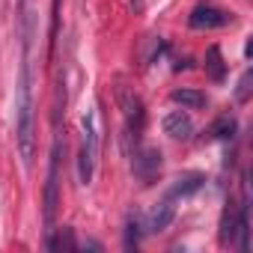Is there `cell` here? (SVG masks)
<instances>
[{"mask_svg":"<svg viewBox=\"0 0 253 253\" xmlns=\"http://www.w3.org/2000/svg\"><path fill=\"white\" fill-rule=\"evenodd\" d=\"M128 3H131V9H134V12H140V9L146 6V0H128Z\"/></svg>","mask_w":253,"mask_h":253,"instance_id":"e0dca14e","label":"cell"},{"mask_svg":"<svg viewBox=\"0 0 253 253\" xmlns=\"http://www.w3.org/2000/svg\"><path fill=\"white\" fill-rule=\"evenodd\" d=\"M48 250H78V241H75L72 229H69V226H63L57 238H54V235H48Z\"/></svg>","mask_w":253,"mask_h":253,"instance_id":"5bb4252c","label":"cell"},{"mask_svg":"<svg viewBox=\"0 0 253 253\" xmlns=\"http://www.w3.org/2000/svg\"><path fill=\"white\" fill-rule=\"evenodd\" d=\"M235 226H238V206L226 203L223 217H220V244H232L235 241Z\"/></svg>","mask_w":253,"mask_h":253,"instance_id":"30bf717a","label":"cell"},{"mask_svg":"<svg viewBox=\"0 0 253 253\" xmlns=\"http://www.w3.org/2000/svg\"><path fill=\"white\" fill-rule=\"evenodd\" d=\"M250 81H253V72L244 69V75H241V81H238V89H235V98H238V101H247V98H250Z\"/></svg>","mask_w":253,"mask_h":253,"instance_id":"2e32d148","label":"cell"},{"mask_svg":"<svg viewBox=\"0 0 253 253\" xmlns=\"http://www.w3.org/2000/svg\"><path fill=\"white\" fill-rule=\"evenodd\" d=\"M81 134H84V140H81V155H78V182H81V185H89L92 176H95L98 146H101V140H98V113H95V107H89V110L84 113V119H81Z\"/></svg>","mask_w":253,"mask_h":253,"instance_id":"7a4b0ae2","label":"cell"},{"mask_svg":"<svg viewBox=\"0 0 253 253\" xmlns=\"http://www.w3.org/2000/svg\"><path fill=\"white\" fill-rule=\"evenodd\" d=\"M170 101H173V104H182V107H188V110L206 107V95H203L200 89H173V92H170Z\"/></svg>","mask_w":253,"mask_h":253,"instance_id":"7c38bea8","label":"cell"},{"mask_svg":"<svg viewBox=\"0 0 253 253\" xmlns=\"http://www.w3.org/2000/svg\"><path fill=\"white\" fill-rule=\"evenodd\" d=\"M116 104H119L122 119H125V137L140 140V134L146 128V107H143L140 95L134 89H128L125 84H119L116 86Z\"/></svg>","mask_w":253,"mask_h":253,"instance_id":"277c9868","label":"cell"},{"mask_svg":"<svg viewBox=\"0 0 253 253\" xmlns=\"http://www.w3.org/2000/svg\"><path fill=\"white\" fill-rule=\"evenodd\" d=\"M164 134L173 140H188L194 134V119L185 110H170L164 116Z\"/></svg>","mask_w":253,"mask_h":253,"instance_id":"52a82bcc","label":"cell"},{"mask_svg":"<svg viewBox=\"0 0 253 253\" xmlns=\"http://www.w3.org/2000/svg\"><path fill=\"white\" fill-rule=\"evenodd\" d=\"M203 185H206V176H203V173H185V176L173 179L167 197H170V200H188V197H194Z\"/></svg>","mask_w":253,"mask_h":253,"instance_id":"ba28073f","label":"cell"},{"mask_svg":"<svg viewBox=\"0 0 253 253\" xmlns=\"http://www.w3.org/2000/svg\"><path fill=\"white\" fill-rule=\"evenodd\" d=\"M232 21V15L214 3H197L188 15V24L194 30H217V27H226Z\"/></svg>","mask_w":253,"mask_h":253,"instance_id":"8992f818","label":"cell"},{"mask_svg":"<svg viewBox=\"0 0 253 253\" xmlns=\"http://www.w3.org/2000/svg\"><path fill=\"white\" fill-rule=\"evenodd\" d=\"M66 149L63 134H54L51 143V158H48V179H45V200H42V217L48 232H54V220H57V209H60V155Z\"/></svg>","mask_w":253,"mask_h":253,"instance_id":"3957f363","label":"cell"},{"mask_svg":"<svg viewBox=\"0 0 253 253\" xmlns=\"http://www.w3.org/2000/svg\"><path fill=\"white\" fill-rule=\"evenodd\" d=\"M15 140L24 167H33L36 155V104H33V63H30V48H21V75H18V89H15Z\"/></svg>","mask_w":253,"mask_h":253,"instance_id":"6da1fadb","label":"cell"},{"mask_svg":"<svg viewBox=\"0 0 253 253\" xmlns=\"http://www.w3.org/2000/svg\"><path fill=\"white\" fill-rule=\"evenodd\" d=\"M235 128H238V122H235L232 116H217V119L209 125V137H214V140H226V137L235 134Z\"/></svg>","mask_w":253,"mask_h":253,"instance_id":"4fadbf2b","label":"cell"},{"mask_svg":"<svg viewBox=\"0 0 253 253\" xmlns=\"http://www.w3.org/2000/svg\"><path fill=\"white\" fill-rule=\"evenodd\" d=\"M137 244H140V217L128 214L125 217V250H131Z\"/></svg>","mask_w":253,"mask_h":253,"instance_id":"9a60e30c","label":"cell"},{"mask_svg":"<svg viewBox=\"0 0 253 253\" xmlns=\"http://www.w3.org/2000/svg\"><path fill=\"white\" fill-rule=\"evenodd\" d=\"M173 214H176V206H173L170 197H164V200L152 209L149 223H146V232H161V229H167V226L173 223Z\"/></svg>","mask_w":253,"mask_h":253,"instance_id":"9c48e42d","label":"cell"},{"mask_svg":"<svg viewBox=\"0 0 253 253\" xmlns=\"http://www.w3.org/2000/svg\"><path fill=\"white\" fill-rule=\"evenodd\" d=\"M161 164H164L161 149H155V146H134V152H131V170L140 179V185H155V179L161 173Z\"/></svg>","mask_w":253,"mask_h":253,"instance_id":"5b68a950","label":"cell"},{"mask_svg":"<svg viewBox=\"0 0 253 253\" xmlns=\"http://www.w3.org/2000/svg\"><path fill=\"white\" fill-rule=\"evenodd\" d=\"M206 75H209L211 81H217V84L226 78V63H223V54H220L217 45H211V48L206 51Z\"/></svg>","mask_w":253,"mask_h":253,"instance_id":"8fae6325","label":"cell"}]
</instances>
